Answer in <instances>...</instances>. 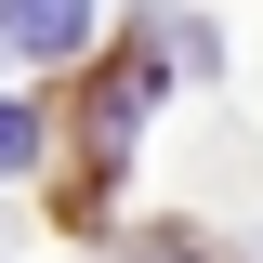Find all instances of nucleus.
Masks as SVG:
<instances>
[{"label":"nucleus","mask_w":263,"mask_h":263,"mask_svg":"<svg viewBox=\"0 0 263 263\" xmlns=\"http://www.w3.org/2000/svg\"><path fill=\"white\" fill-rule=\"evenodd\" d=\"M27 158H40V119H27L13 92H0V171H27Z\"/></svg>","instance_id":"7ed1b4c3"},{"label":"nucleus","mask_w":263,"mask_h":263,"mask_svg":"<svg viewBox=\"0 0 263 263\" xmlns=\"http://www.w3.org/2000/svg\"><path fill=\"white\" fill-rule=\"evenodd\" d=\"M132 263H197V237H145V250H132Z\"/></svg>","instance_id":"20e7f679"},{"label":"nucleus","mask_w":263,"mask_h":263,"mask_svg":"<svg viewBox=\"0 0 263 263\" xmlns=\"http://www.w3.org/2000/svg\"><path fill=\"white\" fill-rule=\"evenodd\" d=\"M145 92H158V66H145V53H132V66H105V92H92V158H119V145H132Z\"/></svg>","instance_id":"f03ea898"},{"label":"nucleus","mask_w":263,"mask_h":263,"mask_svg":"<svg viewBox=\"0 0 263 263\" xmlns=\"http://www.w3.org/2000/svg\"><path fill=\"white\" fill-rule=\"evenodd\" d=\"M92 0H0V53H79Z\"/></svg>","instance_id":"f257e3e1"}]
</instances>
